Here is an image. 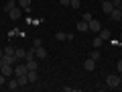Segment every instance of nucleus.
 <instances>
[{"label": "nucleus", "mask_w": 122, "mask_h": 92, "mask_svg": "<svg viewBox=\"0 0 122 92\" xmlns=\"http://www.w3.org/2000/svg\"><path fill=\"white\" fill-rule=\"evenodd\" d=\"M122 84V76H116V74H110L108 78H106V86L110 88H118Z\"/></svg>", "instance_id": "1"}, {"label": "nucleus", "mask_w": 122, "mask_h": 92, "mask_svg": "<svg viewBox=\"0 0 122 92\" xmlns=\"http://www.w3.org/2000/svg\"><path fill=\"white\" fill-rule=\"evenodd\" d=\"M8 17H10V21H18V18H20L22 17V8H20V6H12V8H10L8 10Z\"/></svg>", "instance_id": "2"}, {"label": "nucleus", "mask_w": 122, "mask_h": 92, "mask_svg": "<svg viewBox=\"0 0 122 92\" xmlns=\"http://www.w3.org/2000/svg\"><path fill=\"white\" fill-rule=\"evenodd\" d=\"M26 72H29L26 63H14V76H25Z\"/></svg>", "instance_id": "3"}, {"label": "nucleus", "mask_w": 122, "mask_h": 92, "mask_svg": "<svg viewBox=\"0 0 122 92\" xmlns=\"http://www.w3.org/2000/svg\"><path fill=\"white\" fill-rule=\"evenodd\" d=\"M87 29H90L92 33H100V29H102V25H100V21H96V18H92V21L87 23Z\"/></svg>", "instance_id": "4"}, {"label": "nucleus", "mask_w": 122, "mask_h": 92, "mask_svg": "<svg viewBox=\"0 0 122 92\" xmlns=\"http://www.w3.org/2000/svg\"><path fill=\"white\" fill-rule=\"evenodd\" d=\"M0 72H2V74H4L6 78H10V76H14V66H10V63H4Z\"/></svg>", "instance_id": "5"}, {"label": "nucleus", "mask_w": 122, "mask_h": 92, "mask_svg": "<svg viewBox=\"0 0 122 92\" xmlns=\"http://www.w3.org/2000/svg\"><path fill=\"white\" fill-rule=\"evenodd\" d=\"M26 78H29V84H35L37 80H39V72L37 70H29L26 72Z\"/></svg>", "instance_id": "6"}, {"label": "nucleus", "mask_w": 122, "mask_h": 92, "mask_svg": "<svg viewBox=\"0 0 122 92\" xmlns=\"http://www.w3.org/2000/svg\"><path fill=\"white\" fill-rule=\"evenodd\" d=\"M83 70L94 72V70H96V59H92V57H90V59H86V61H83Z\"/></svg>", "instance_id": "7"}, {"label": "nucleus", "mask_w": 122, "mask_h": 92, "mask_svg": "<svg viewBox=\"0 0 122 92\" xmlns=\"http://www.w3.org/2000/svg\"><path fill=\"white\" fill-rule=\"evenodd\" d=\"M35 55H37V59H45L47 57V49L41 45V47H35Z\"/></svg>", "instance_id": "8"}, {"label": "nucleus", "mask_w": 122, "mask_h": 92, "mask_svg": "<svg viewBox=\"0 0 122 92\" xmlns=\"http://www.w3.org/2000/svg\"><path fill=\"white\" fill-rule=\"evenodd\" d=\"M102 10H104L106 14H110V12L114 10V4L110 2V0H104V2H102Z\"/></svg>", "instance_id": "9"}, {"label": "nucleus", "mask_w": 122, "mask_h": 92, "mask_svg": "<svg viewBox=\"0 0 122 92\" xmlns=\"http://www.w3.org/2000/svg\"><path fill=\"white\" fill-rule=\"evenodd\" d=\"M6 84H8V86H6L8 90H16V88H18V80H16V78H12V76L8 78V82H6Z\"/></svg>", "instance_id": "10"}, {"label": "nucleus", "mask_w": 122, "mask_h": 92, "mask_svg": "<svg viewBox=\"0 0 122 92\" xmlns=\"http://www.w3.org/2000/svg\"><path fill=\"white\" fill-rule=\"evenodd\" d=\"M110 18H112V21H120L122 18V8H114L112 12H110Z\"/></svg>", "instance_id": "11"}, {"label": "nucleus", "mask_w": 122, "mask_h": 92, "mask_svg": "<svg viewBox=\"0 0 122 92\" xmlns=\"http://www.w3.org/2000/svg\"><path fill=\"white\" fill-rule=\"evenodd\" d=\"M16 4L20 6L22 10H29L30 8V0H16Z\"/></svg>", "instance_id": "12"}, {"label": "nucleus", "mask_w": 122, "mask_h": 92, "mask_svg": "<svg viewBox=\"0 0 122 92\" xmlns=\"http://www.w3.org/2000/svg\"><path fill=\"white\" fill-rule=\"evenodd\" d=\"M92 43H94V49H98V47H102V43H104V39H102L100 35H94V41H92Z\"/></svg>", "instance_id": "13"}, {"label": "nucleus", "mask_w": 122, "mask_h": 92, "mask_svg": "<svg viewBox=\"0 0 122 92\" xmlns=\"http://www.w3.org/2000/svg\"><path fill=\"white\" fill-rule=\"evenodd\" d=\"M14 78L18 80V88H20V86H26V84H29V78H26V74H25V76H14Z\"/></svg>", "instance_id": "14"}, {"label": "nucleus", "mask_w": 122, "mask_h": 92, "mask_svg": "<svg viewBox=\"0 0 122 92\" xmlns=\"http://www.w3.org/2000/svg\"><path fill=\"white\" fill-rule=\"evenodd\" d=\"M26 68H29V70H39V61L37 59H29L26 61Z\"/></svg>", "instance_id": "15"}, {"label": "nucleus", "mask_w": 122, "mask_h": 92, "mask_svg": "<svg viewBox=\"0 0 122 92\" xmlns=\"http://www.w3.org/2000/svg\"><path fill=\"white\" fill-rule=\"evenodd\" d=\"M77 31H81V33H83V31H90V29H87V21H83V18L77 21Z\"/></svg>", "instance_id": "16"}, {"label": "nucleus", "mask_w": 122, "mask_h": 92, "mask_svg": "<svg viewBox=\"0 0 122 92\" xmlns=\"http://www.w3.org/2000/svg\"><path fill=\"white\" fill-rule=\"evenodd\" d=\"M98 35H100V37H102V39H104V41H108V39H110V31L102 27V29H100V33H98Z\"/></svg>", "instance_id": "17"}, {"label": "nucleus", "mask_w": 122, "mask_h": 92, "mask_svg": "<svg viewBox=\"0 0 122 92\" xmlns=\"http://www.w3.org/2000/svg\"><path fill=\"white\" fill-rule=\"evenodd\" d=\"M14 55H16V59H25L26 51H25V49H14Z\"/></svg>", "instance_id": "18"}, {"label": "nucleus", "mask_w": 122, "mask_h": 92, "mask_svg": "<svg viewBox=\"0 0 122 92\" xmlns=\"http://www.w3.org/2000/svg\"><path fill=\"white\" fill-rule=\"evenodd\" d=\"M35 57H37V55H35V47H30L29 51H26V57H25V59L29 61V59H35Z\"/></svg>", "instance_id": "19"}, {"label": "nucleus", "mask_w": 122, "mask_h": 92, "mask_svg": "<svg viewBox=\"0 0 122 92\" xmlns=\"http://www.w3.org/2000/svg\"><path fill=\"white\" fill-rule=\"evenodd\" d=\"M55 39H57V41H67V33H63V31H59V33L55 35Z\"/></svg>", "instance_id": "20"}, {"label": "nucleus", "mask_w": 122, "mask_h": 92, "mask_svg": "<svg viewBox=\"0 0 122 92\" xmlns=\"http://www.w3.org/2000/svg\"><path fill=\"white\" fill-rule=\"evenodd\" d=\"M12 6H16V0H10L8 4H4V12H6V14H8V10H10V8H12Z\"/></svg>", "instance_id": "21"}, {"label": "nucleus", "mask_w": 122, "mask_h": 92, "mask_svg": "<svg viewBox=\"0 0 122 92\" xmlns=\"http://www.w3.org/2000/svg\"><path fill=\"white\" fill-rule=\"evenodd\" d=\"M69 6L71 8H79L81 4H79V0H69Z\"/></svg>", "instance_id": "22"}, {"label": "nucleus", "mask_w": 122, "mask_h": 92, "mask_svg": "<svg viewBox=\"0 0 122 92\" xmlns=\"http://www.w3.org/2000/svg\"><path fill=\"white\" fill-rule=\"evenodd\" d=\"M110 2L114 4V8H122V0H110Z\"/></svg>", "instance_id": "23"}, {"label": "nucleus", "mask_w": 122, "mask_h": 92, "mask_svg": "<svg viewBox=\"0 0 122 92\" xmlns=\"http://www.w3.org/2000/svg\"><path fill=\"white\" fill-rule=\"evenodd\" d=\"M81 18H83V21H87V23H90V21H92L94 17H92V12H83V17H81Z\"/></svg>", "instance_id": "24"}, {"label": "nucleus", "mask_w": 122, "mask_h": 92, "mask_svg": "<svg viewBox=\"0 0 122 92\" xmlns=\"http://www.w3.org/2000/svg\"><path fill=\"white\" fill-rule=\"evenodd\" d=\"M6 80H8V78H6V76L2 74V72H0V86H4V84H6Z\"/></svg>", "instance_id": "25"}, {"label": "nucleus", "mask_w": 122, "mask_h": 92, "mask_svg": "<svg viewBox=\"0 0 122 92\" xmlns=\"http://www.w3.org/2000/svg\"><path fill=\"white\" fill-rule=\"evenodd\" d=\"M41 45H43V41H41V39H39V37H37V39H35V41H33V47H41Z\"/></svg>", "instance_id": "26"}, {"label": "nucleus", "mask_w": 122, "mask_h": 92, "mask_svg": "<svg viewBox=\"0 0 122 92\" xmlns=\"http://www.w3.org/2000/svg\"><path fill=\"white\" fill-rule=\"evenodd\" d=\"M90 57H92V59H96V61H98V59H100V53H98V51H94V53H92Z\"/></svg>", "instance_id": "27"}, {"label": "nucleus", "mask_w": 122, "mask_h": 92, "mask_svg": "<svg viewBox=\"0 0 122 92\" xmlns=\"http://www.w3.org/2000/svg\"><path fill=\"white\" fill-rule=\"evenodd\" d=\"M4 53H8V55H12V53H14V49H12V47H10V45H8V47L4 49Z\"/></svg>", "instance_id": "28"}, {"label": "nucleus", "mask_w": 122, "mask_h": 92, "mask_svg": "<svg viewBox=\"0 0 122 92\" xmlns=\"http://www.w3.org/2000/svg\"><path fill=\"white\" fill-rule=\"evenodd\" d=\"M116 70L122 74V59H118V63H116Z\"/></svg>", "instance_id": "29"}, {"label": "nucleus", "mask_w": 122, "mask_h": 92, "mask_svg": "<svg viewBox=\"0 0 122 92\" xmlns=\"http://www.w3.org/2000/svg\"><path fill=\"white\" fill-rule=\"evenodd\" d=\"M63 92H75V88H71V86H63Z\"/></svg>", "instance_id": "30"}, {"label": "nucleus", "mask_w": 122, "mask_h": 92, "mask_svg": "<svg viewBox=\"0 0 122 92\" xmlns=\"http://www.w3.org/2000/svg\"><path fill=\"white\" fill-rule=\"evenodd\" d=\"M59 4L61 6H69V0H59Z\"/></svg>", "instance_id": "31"}, {"label": "nucleus", "mask_w": 122, "mask_h": 92, "mask_svg": "<svg viewBox=\"0 0 122 92\" xmlns=\"http://www.w3.org/2000/svg\"><path fill=\"white\" fill-rule=\"evenodd\" d=\"M2 55H4V49H0V57H2Z\"/></svg>", "instance_id": "32"}, {"label": "nucleus", "mask_w": 122, "mask_h": 92, "mask_svg": "<svg viewBox=\"0 0 122 92\" xmlns=\"http://www.w3.org/2000/svg\"><path fill=\"white\" fill-rule=\"evenodd\" d=\"M120 41H122V33H120Z\"/></svg>", "instance_id": "33"}, {"label": "nucleus", "mask_w": 122, "mask_h": 92, "mask_svg": "<svg viewBox=\"0 0 122 92\" xmlns=\"http://www.w3.org/2000/svg\"><path fill=\"white\" fill-rule=\"evenodd\" d=\"M100 2H104V0H100Z\"/></svg>", "instance_id": "34"}]
</instances>
